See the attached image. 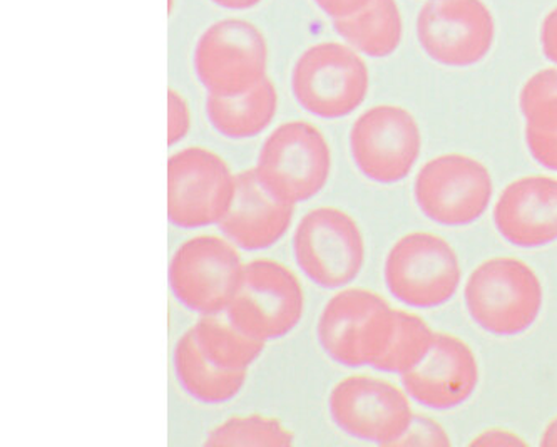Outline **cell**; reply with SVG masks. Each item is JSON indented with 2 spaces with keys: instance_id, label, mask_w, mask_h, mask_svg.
I'll return each instance as SVG.
<instances>
[{
  "instance_id": "obj_1",
  "label": "cell",
  "mask_w": 557,
  "mask_h": 447,
  "mask_svg": "<svg viewBox=\"0 0 557 447\" xmlns=\"http://www.w3.org/2000/svg\"><path fill=\"white\" fill-rule=\"evenodd\" d=\"M253 170L272 197L295 207L325 188L332 175V149L315 124L288 121L264 139Z\"/></svg>"
},
{
  "instance_id": "obj_2",
  "label": "cell",
  "mask_w": 557,
  "mask_h": 447,
  "mask_svg": "<svg viewBox=\"0 0 557 447\" xmlns=\"http://www.w3.org/2000/svg\"><path fill=\"white\" fill-rule=\"evenodd\" d=\"M467 312L488 334L512 337L534 325L543 309L540 276L518 259L485 260L463 288Z\"/></svg>"
},
{
  "instance_id": "obj_3",
  "label": "cell",
  "mask_w": 557,
  "mask_h": 447,
  "mask_svg": "<svg viewBox=\"0 0 557 447\" xmlns=\"http://www.w3.org/2000/svg\"><path fill=\"white\" fill-rule=\"evenodd\" d=\"M395 309L366 288H344L330 298L317 324L323 352L348 369L373 368L391 344Z\"/></svg>"
},
{
  "instance_id": "obj_4",
  "label": "cell",
  "mask_w": 557,
  "mask_h": 447,
  "mask_svg": "<svg viewBox=\"0 0 557 447\" xmlns=\"http://www.w3.org/2000/svg\"><path fill=\"white\" fill-rule=\"evenodd\" d=\"M370 89L366 61L351 46L319 42L295 62L292 92L301 110L320 120H341L359 110Z\"/></svg>"
},
{
  "instance_id": "obj_5",
  "label": "cell",
  "mask_w": 557,
  "mask_h": 447,
  "mask_svg": "<svg viewBox=\"0 0 557 447\" xmlns=\"http://www.w3.org/2000/svg\"><path fill=\"white\" fill-rule=\"evenodd\" d=\"M305 315L300 278L272 259H255L226 309V319L251 337L270 343L292 334Z\"/></svg>"
},
{
  "instance_id": "obj_6",
  "label": "cell",
  "mask_w": 557,
  "mask_h": 447,
  "mask_svg": "<svg viewBox=\"0 0 557 447\" xmlns=\"http://www.w3.org/2000/svg\"><path fill=\"white\" fill-rule=\"evenodd\" d=\"M294 257L311 284L325 290L347 287L362 272L366 238L354 216L319 207L301 216L294 233Z\"/></svg>"
},
{
  "instance_id": "obj_7",
  "label": "cell",
  "mask_w": 557,
  "mask_h": 447,
  "mask_svg": "<svg viewBox=\"0 0 557 447\" xmlns=\"http://www.w3.org/2000/svg\"><path fill=\"white\" fill-rule=\"evenodd\" d=\"M235 191L236 175L211 149L189 146L168 160V219L177 228L220 225Z\"/></svg>"
},
{
  "instance_id": "obj_8",
  "label": "cell",
  "mask_w": 557,
  "mask_h": 447,
  "mask_svg": "<svg viewBox=\"0 0 557 447\" xmlns=\"http://www.w3.org/2000/svg\"><path fill=\"white\" fill-rule=\"evenodd\" d=\"M243 269L238 247L228 238L196 235L176 248L168 276L174 298L185 309L218 315L232 303Z\"/></svg>"
},
{
  "instance_id": "obj_9",
  "label": "cell",
  "mask_w": 557,
  "mask_h": 447,
  "mask_svg": "<svg viewBox=\"0 0 557 447\" xmlns=\"http://www.w3.org/2000/svg\"><path fill=\"white\" fill-rule=\"evenodd\" d=\"M462 270L449 241L434 233L413 232L395 241L384 265L392 297L413 309H435L453 300Z\"/></svg>"
},
{
  "instance_id": "obj_10",
  "label": "cell",
  "mask_w": 557,
  "mask_h": 447,
  "mask_svg": "<svg viewBox=\"0 0 557 447\" xmlns=\"http://www.w3.org/2000/svg\"><path fill=\"white\" fill-rule=\"evenodd\" d=\"M269 48L257 26L225 18L208 27L195 49V71L208 95L238 96L267 77Z\"/></svg>"
},
{
  "instance_id": "obj_11",
  "label": "cell",
  "mask_w": 557,
  "mask_h": 447,
  "mask_svg": "<svg viewBox=\"0 0 557 447\" xmlns=\"http://www.w3.org/2000/svg\"><path fill=\"white\" fill-rule=\"evenodd\" d=\"M493 176L481 161L466 154H441L420 167L413 197L423 215L442 226H466L487 211Z\"/></svg>"
},
{
  "instance_id": "obj_12",
  "label": "cell",
  "mask_w": 557,
  "mask_h": 447,
  "mask_svg": "<svg viewBox=\"0 0 557 447\" xmlns=\"http://www.w3.org/2000/svg\"><path fill=\"white\" fill-rule=\"evenodd\" d=\"M351 160L367 179L381 185L403 182L412 172L422 149V133L403 105H373L350 129Z\"/></svg>"
},
{
  "instance_id": "obj_13",
  "label": "cell",
  "mask_w": 557,
  "mask_h": 447,
  "mask_svg": "<svg viewBox=\"0 0 557 447\" xmlns=\"http://www.w3.org/2000/svg\"><path fill=\"white\" fill-rule=\"evenodd\" d=\"M329 412L342 433L381 446H395L413 419L406 393L369 375H351L335 384Z\"/></svg>"
},
{
  "instance_id": "obj_14",
  "label": "cell",
  "mask_w": 557,
  "mask_h": 447,
  "mask_svg": "<svg viewBox=\"0 0 557 447\" xmlns=\"http://www.w3.org/2000/svg\"><path fill=\"white\" fill-rule=\"evenodd\" d=\"M417 39L442 66H474L493 49L496 23L482 0H428L417 15Z\"/></svg>"
},
{
  "instance_id": "obj_15",
  "label": "cell",
  "mask_w": 557,
  "mask_h": 447,
  "mask_svg": "<svg viewBox=\"0 0 557 447\" xmlns=\"http://www.w3.org/2000/svg\"><path fill=\"white\" fill-rule=\"evenodd\" d=\"M404 390L423 408H459L478 389L479 364L471 347L459 337L435 332L428 356L403 375Z\"/></svg>"
},
{
  "instance_id": "obj_16",
  "label": "cell",
  "mask_w": 557,
  "mask_h": 447,
  "mask_svg": "<svg viewBox=\"0 0 557 447\" xmlns=\"http://www.w3.org/2000/svg\"><path fill=\"white\" fill-rule=\"evenodd\" d=\"M494 223L515 247L541 248L557 241V179L524 176L507 185L494 207Z\"/></svg>"
},
{
  "instance_id": "obj_17",
  "label": "cell",
  "mask_w": 557,
  "mask_h": 447,
  "mask_svg": "<svg viewBox=\"0 0 557 447\" xmlns=\"http://www.w3.org/2000/svg\"><path fill=\"white\" fill-rule=\"evenodd\" d=\"M294 204L283 203L267 191L253 167L236 175L232 207L220 222L223 237L242 250L275 247L294 222Z\"/></svg>"
},
{
  "instance_id": "obj_18",
  "label": "cell",
  "mask_w": 557,
  "mask_h": 447,
  "mask_svg": "<svg viewBox=\"0 0 557 447\" xmlns=\"http://www.w3.org/2000/svg\"><path fill=\"white\" fill-rule=\"evenodd\" d=\"M207 116L218 135L232 141L257 138L269 129L278 113V91L264 77L250 91L238 96L208 95Z\"/></svg>"
},
{
  "instance_id": "obj_19",
  "label": "cell",
  "mask_w": 557,
  "mask_h": 447,
  "mask_svg": "<svg viewBox=\"0 0 557 447\" xmlns=\"http://www.w3.org/2000/svg\"><path fill=\"white\" fill-rule=\"evenodd\" d=\"M174 374L191 399L208 406L230 402L247 384L248 372H226L211 364L196 346L191 328L177 338L173 352Z\"/></svg>"
},
{
  "instance_id": "obj_20",
  "label": "cell",
  "mask_w": 557,
  "mask_h": 447,
  "mask_svg": "<svg viewBox=\"0 0 557 447\" xmlns=\"http://www.w3.org/2000/svg\"><path fill=\"white\" fill-rule=\"evenodd\" d=\"M333 27L355 51L373 59L388 58L403 42V14L395 0H372L357 14L333 21Z\"/></svg>"
},
{
  "instance_id": "obj_21",
  "label": "cell",
  "mask_w": 557,
  "mask_h": 447,
  "mask_svg": "<svg viewBox=\"0 0 557 447\" xmlns=\"http://www.w3.org/2000/svg\"><path fill=\"white\" fill-rule=\"evenodd\" d=\"M191 332L203 356L226 372H248L260 359L267 344L243 332L228 319L221 321L218 315H201Z\"/></svg>"
},
{
  "instance_id": "obj_22",
  "label": "cell",
  "mask_w": 557,
  "mask_h": 447,
  "mask_svg": "<svg viewBox=\"0 0 557 447\" xmlns=\"http://www.w3.org/2000/svg\"><path fill=\"white\" fill-rule=\"evenodd\" d=\"M434 338L435 332L429 327L428 322L406 310H395V327L391 344L373 369L403 377L428 356Z\"/></svg>"
},
{
  "instance_id": "obj_23",
  "label": "cell",
  "mask_w": 557,
  "mask_h": 447,
  "mask_svg": "<svg viewBox=\"0 0 557 447\" xmlns=\"http://www.w3.org/2000/svg\"><path fill=\"white\" fill-rule=\"evenodd\" d=\"M207 446L286 447L294 433L275 418L261 414L235 415L208 433Z\"/></svg>"
},
{
  "instance_id": "obj_24",
  "label": "cell",
  "mask_w": 557,
  "mask_h": 447,
  "mask_svg": "<svg viewBox=\"0 0 557 447\" xmlns=\"http://www.w3.org/2000/svg\"><path fill=\"white\" fill-rule=\"evenodd\" d=\"M519 105L525 129L557 133V67L540 71L522 86Z\"/></svg>"
},
{
  "instance_id": "obj_25",
  "label": "cell",
  "mask_w": 557,
  "mask_h": 447,
  "mask_svg": "<svg viewBox=\"0 0 557 447\" xmlns=\"http://www.w3.org/2000/svg\"><path fill=\"white\" fill-rule=\"evenodd\" d=\"M395 446H450V439L441 424L425 415L413 414L409 430Z\"/></svg>"
},
{
  "instance_id": "obj_26",
  "label": "cell",
  "mask_w": 557,
  "mask_h": 447,
  "mask_svg": "<svg viewBox=\"0 0 557 447\" xmlns=\"http://www.w3.org/2000/svg\"><path fill=\"white\" fill-rule=\"evenodd\" d=\"M191 129V111L188 102L180 92H168V145L182 142Z\"/></svg>"
},
{
  "instance_id": "obj_27",
  "label": "cell",
  "mask_w": 557,
  "mask_h": 447,
  "mask_svg": "<svg viewBox=\"0 0 557 447\" xmlns=\"http://www.w3.org/2000/svg\"><path fill=\"white\" fill-rule=\"evenodd\" d=\"M529 153L541 166L557 173V133H537L525 129Z\"/></svg>"
},
{
  "instance_id": "obj_28",
  "label": "cell",
  "mask_w": 557,
  "mask_h": 447,
  "mask_svg": "<svg viewBox=\"0 0 557 447\" xmlns=\"http://www.w3.org/2000/svg\"><path fill=\"white\" fill-rule=\"evenodd\" d=\"M330 18L348 17L366 9L372 0H313Z\"/></svg>"
},
{
  "instance_id": "obj_29",
  "label": "cell",
  "mask_w": 557,
  "mask_h": 447,
  "mask_svg": "<svg viewBox=\"0 0 557 447\" xmlns=\"http://www.w3.org/2000/svg\"><path fill=\"white\" fill-rule=\"evenodd\" d=\"M541 46H543L544 55L557 66V5L543 21Z\"/></svg>"
},
{
  "instance_id": "obj_30",
  "label": "cell",
  "mask_w": 557,
  "mask_h": 447,
  "mask_svg": "<svg viewBox=\"0 0 557 447\" xmlns=\"http://www.w3.org/2000/svg\"><path fill=\"white\" fill-rule=\"evenodd\" d=\"M524 440L515 433L503 430H491L472 440V446H524Z\"/></svg>"
},
{
  "instance_id": "obj_31",
  "label": "cell",
  "mask_w": 557,
  "mask_h": 447,
  "mask_svg": "<svg viewBox=\"0 0 557 447\" xmlns=\"http://www.w3.org/2000/svg\"><path fill=\"white\" fill-rule=\"evenodd\" d=\"M211 2L220 8L228 9V11H248V9L257 8L263 0H211Z\"/></svg>"
},
{
  "instance_id": "obj_32",
  "label": "cell",
  "mask_w": 557,
  "mask_h": 447,
  "mask_svg": "<svg viewBox=\"0 0 557 447\" xmlns=\"http://www.w3.org/2000/svg\"><path fill=\"white\" fill-rule=\"evenodd\" d=\"M541 446L557 447V418L553 419L544 430Z\"/></svg>"
}]
</instances>
